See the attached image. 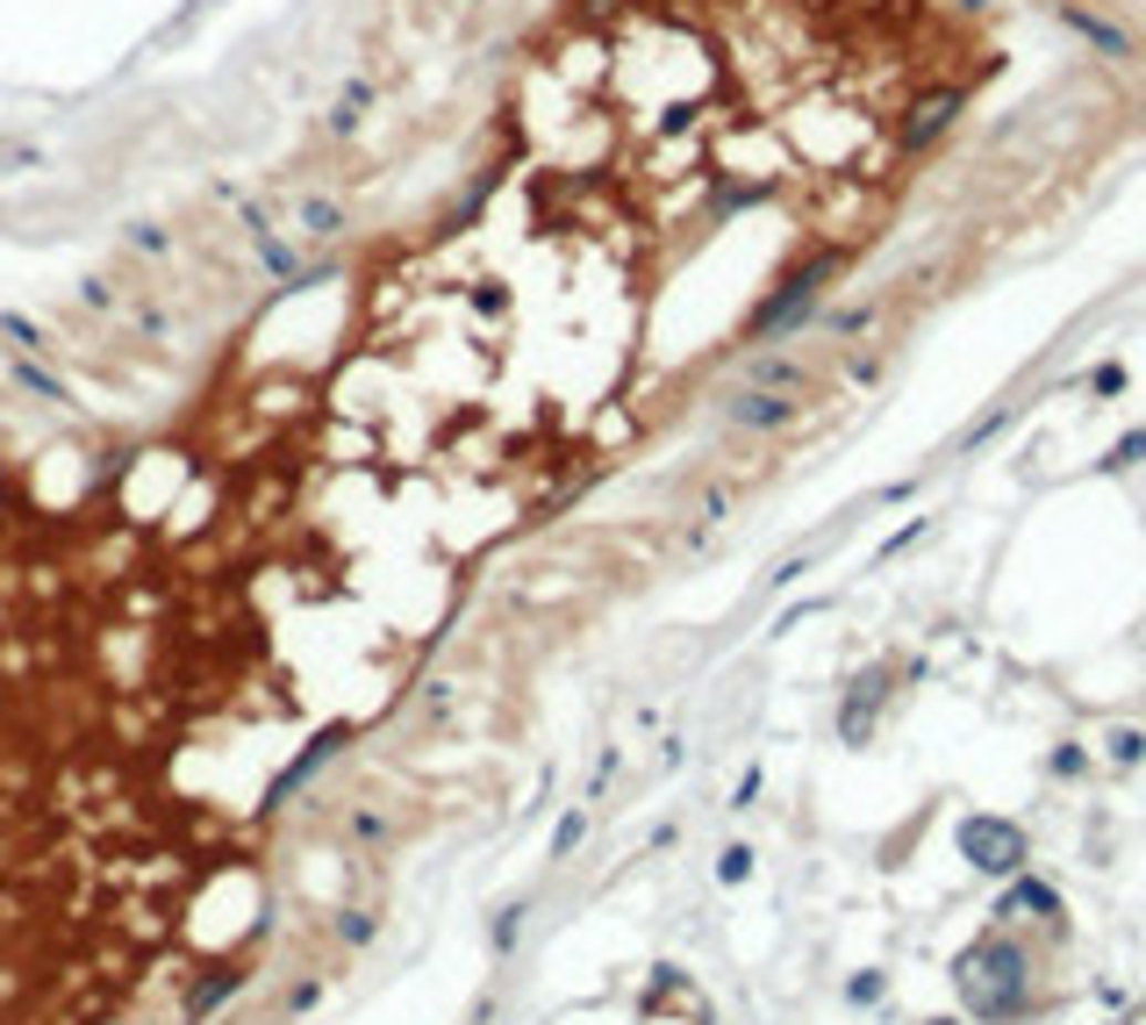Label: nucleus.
<instances>
[{"label": "nucleus", "instance_id": "nucleus-1", "mask_svg": "<svg viewBox=\"0 0 1146 1025\" xmlns=\"http://www.w3.org/2000/svg\"><path fill=\"white\" fill-rule=\"evenodd\" d=\"M954 990L968 997V1012L982 1025H1010L1032 1004V954H1024L1010 932H989V940H975L968 954L954 961Z\"/></svg>", "mask_w": 1146, "mask_h": 1025}, {"label": "nucleus", "instance_id": "nucleus-2", "mask_svg": "<svg viewBox=\"0 0 1146 1025\" xmlns=\"http://www.w3.org/2000/svg\"><path fill=\"white\" fill-rule=\"evenodd\" d=\"M838 266H846V251H810V259H795L789 273L760 294V309L746 315V338H760V344L810 338V330L824 323V301H832Z\"/></svg>", "mask_w": 1146, "mask_h": 1025}, {"label": "nucleus", "instance_id": "nucleus-3", "mask_svg": "<svg viewBox=\"0 0 1146 1025\" xmlns=\"http://www.w3.org/2000/svg\"><path fill=\"white\" fill-rule=\"evenodd\" d=\"M810 402H817V395H781V387L738 381L731 395H717V424H731V431H789Z\"/></svg>", "mask_w": 1146, "mask_h": 1025}, {"label": "nucleus", "instance_id": "nucleus-4", "mask_svg": "<svg viewBox=\"0 0 1146 1025\" xmlns=\"http://www.w3.org/2000/svg\"><path fill=\"white\" fill-rule=\"evenodd\" d=\"M960 861L982 868V876H1018L1032 861V847L1010 818H960Z\"/></svg>", "mask_w": 1146, "mask_h": 1025}, {"label": "nucleus", "instance_id": "nucleus-5", "mask_svg": "<svg viewBox=\"0 0 1146 1025\" xmlns=\"http://www.w3.org/2000/svg\"><path fill=\"white\" fill-rule=\"evenodd\" d=\"M1053 22H1061L1067 37H1082L1096 58H1111V65H1133V58H1139V37L1111 8H1090V0H1053Z\"/></svg>", "mask_w": 1146, "mask_h": 1025}, {"label": "nucleus", "instance_id": "nucleus-6", "mask_svg": "<svg viewBox=\"0 0 1146 1025\" xmlns=\"http://www.w3.org/2000/svg\"><path fill=\"white\" fill-rule=\"evenodd\" d=\"M960 108H968V86H931V94H917L910 108H903L896 144H903V151H925V144H939L946 130L960 123Z\"/></svg>", "mask_w": 1146, "mask_h": 1025}, {"label": "nucleus", "instance_id": "nucleus-7", "mask_svg": "<svg viewBox=\"0 0 1146 1025\" xmlns=\"http://www.w3.org/2000/svg\"><path fill=\"white\" fill-rule=\"evenodd\" d=\"M746 381L752 387H781V395H817V366L795 352H752L746 359Z\"/></svg>", "mask_w": 1146, "mask_h": 1025}, {"label": "nucleus", "instance_id": "nucleus-8", "mask_svg": "<svg viewBox=\"0 0 1146 1025\" xmlns=\"http://www.w3.org/2000/svg\"><path fill=\"white\" fill-rule=\"evenodd\" d=\"M882 688H888V674H882V667L853 674V696H846V711H838V732H846V746H867V738H874V711H882Z\"/></svg>", "mask_w": 1146, "mask_h": 1025}, {"label": "nucleus", "instance_id": "nucleus-9", "mask_svg": "<svg viewBox=\"0 0 1146 1025\" xmlns=\"http://www.w3.org/2000/svg\"><path fill=\"white\" fill-rule=\"evenodd\" d=\"M1032 918H1061V889L1046 882H1010L997 903V925H1032Z\"/></svg>", "mask_w": 1146, "mask_h": 1025}, {"label": "nucleus", "instance_id": "nucleus-10", "mask_svg": "<svg viewBox=\"0 0 1146 1025\" xmlns=\"http://www.w3.org/2000/svg\"><path fill=\"white\" fill-rule=\"evenodd\" d=\"M882 323V294H859V301H846V309H824V323L810 330L817 344H853L859 330H874Z\"/></svg>", "mask_w": 1146, "mask_h": 1025}, {"label": "nucleus", "instance_id": "nucleus-11", "mask_svg": "<svg viewBox=\"0 0 1146 1025\" xmlns=\"http://www.w3.org/2000/svg\"><path fill=\"white\" fill-rule=\"evenodd\" d=\"M344 738H352V732H344V725H330V732H315V738H309V746H301V753H294V760H286V767H280V775H273V804H280V796H286V789H301V781H309V775H315V767H323V760H330V753H337V746H344Z\"/></svg>", "mask_w": 1146, "mask_h": 1025}, {"label": "nucleus", "instance_id": "nucleus-12", "mask_svg": "<svg viewBox=\"0 0 1146 1025\" xmlns=\"http://www.w3.org/2000/svg\"><path fill=\"white\" fill-rule=\"evenodd\" d=\"M366 101H373V86H366V80H352V86L337 94V108H330V130H337V137H352L358 115H366Z\"/></svg>", "mask_w": 1146, "mask_h": 1025}, {"label": "nucleus", "instance_id": "nucleus-13", "mask_svg": "<svg viewBox=\"0 0 1146 1025\" xmlns=\"http://www.w3.org/2000/svg\"><path fill=\"white\" fill-rule=\"evenodd\" d=\"M301 230H309V237H337L344 230V208L323 201V194H309V201H301Z\"/></svg>", "mask_w": 1146, "mask_h": 1025}, {"label": "nucleus", "instance_id": "nucleus-14", "mask_svg": "<svg viewBox=\"0 0 1146 1025\" xmlns=\"http://www.w3.org/2000/svg\"><path fill=\"white\" fill-rule=\"evenodd\" d=\"M1139 459H1146V424H1139V431H1125V438L1111 445V452H1104V459H1096V466H1104V474H1133Z\"/></svg>", "mask_w": 1146, "mask_h": 1025}, {"label": "nucleus", "instance_id": "nucleus-15", "mask_svg": "<svg viewBox=\"0 0 1146 1025\" xmlns=\"http://www.w3.org/2000/svg\"><path fill=\"white\" fill-rule=\"evenodd\" d=\"M0 338H14L22 352H51V344H43V330H37V323H22V315H0Z\"/></svg>", "mask_w": 1146, "mask_h": 1025}, {"label": "nucleus", "instance_id": "nucleus-16", "mask_svg": "<svg viewBox=\"0 0 1146 1025\" xmlns=\"http://www.w3.org/2000/svg\"><path fill=\"white\" fill-rule=\"evenodd\" d=\"M746 876H752V847H723V861H717V882H731V889H738Z\"/></svg>", "mask_w": 1146, "mask_h": 1025}, {"label": "nucleus", "instance_id": "nucleus-17", "mask_svg": "<svg viewBox=\"0 0 1146 1025\" xmlns=\"http://www.w3.org/2000/svg\"><path fill=\"white\" fill-rule=\"evenodd\" d=\"M1125 381H1133V373H1125L1118 359H1104V366L1090 373V387H1096V395H1104V402H1111V395H1125Z\"/></svg>", "mask_w": 1146, "mask_h": 1025}, {"label": "nucleus", "instance_id": "nucleus-18", "mask_svg": "<svg viewBox=\"0 0 1146 1025\" xmlns=\"http://www.w3.org/2000/svg\"><path fill=\"white\" fill-rule=\"evenodd\" d=\"M1104 746H1111V760H1118V767H1133V760H1146V738H1139V732H1111V738H1104Z\"/></svg>", "mask_w": 1146, "mask_h": 1025}, {"label": "nucleus", "instance_id": "nucleus-19", "mask_svg": "<svg viewBox=\"0 0 1146 1025\" xmlns=\"http://www.w3.org/2000/svg\"><path fill=\"white\" fill-rule=\"evenodd\" d=\"M581 832H587V810H566L560 832H552V853H573V847H581Z\"/></svg>", "mask_w": 1146, "mask_h": 1025}, {"label": "nucleus", "instance_id": "nucleus-20", "mask_svg": "<svg viewBox=\"0 0 1146 1025\" xmlns=\"http://www.w3.org/2000/svg\"><path fill=\"white\" fill-rule=\"evenodd\" d=\"M230 990H237V975H208V983L194 990V1012H208V1004H222V997H230Z\"/></svg>", "mask_w": 1146, "mask_h": 1025}, {"label": "nucleus", "instance_id": "nucleus-21", "mask_svg": "<svg viewBox=\"0 0 1146 1025\" xmlns=\"http://www.w3.org/2000/svg\"><path fill=\"white\" fill-rule=\"evenodd\" d=\"M1082 767H1090V753H1082V746H1061V753H1053V775H1067V781H1075Z\"/></svg>", "mask_w": 1146, "mask_h": 1025}, {"label": "nucleus", "instance_id": "nucleus-22", "mask_svg": "<svg viewBox=\"0 0 1146 1025\" xmlns=\"http://www.w3.org/2000/svg\"><path fill=\"white\" fill-rule=\"evenodd\" d=\"M517 925H523V903H509V911L494 918V946H517Z\"/></svg>", "mask_w": 1146, "mask_h": 1025}, {"label": "nucleus", "instance_id": "nucleus-23", "mask_svg": "<svg viewBox=\"0 0 1146 1025\" xmlns=\"http://www.w3.org/2000/svg\"><path fill=\"white\" fill-rule=\"evenodd\" d=\"M997 431H1010V410H997V416H982V424H975V431H968V445H989V438H997Z\"/></svg>", "mask_w": 1146, "mask_h": 1025}, {"label": "nucleus", "instance_id": "nucleus-24", "mask_svg": "<svg viewBox=\"0 0 1146 1025\" xmlns=\"http://www.w3.org/2000/svg\"><path fill=\"white\" fill-rule=\"evenodd\" d=\"M752 796H760V767H746V781H738V796H731V810H752Z\"/></svg>", "mask_w": 1146, "mask_h": 1025}, {"label": "nucleus", "instance_id": "nucleus-25", "mask_svg": "<svg viewBox=\"0 0 1146 1025\" xmlns=\"http://www.w3.org/2000/svg\"><path fill=\"white\" fill-rule=\"evenodd\" d=\"M337 932H344V940H352V946H366V940H373V918H358V911H352V918H344Z\"/></svg>", "mask_w": 1146, "mask_h": 1025}, {"label": "nucleus", "instance_id": "nucleus-26", "mask_svg": "<svg viewBox=\"0 0 1146 1025\" xmlns=\"http://www.w3.org/2000/svg\"><path fill=\"white\" fill-rule=\"evenodd\" d=\"M853 1004H882V975H859V983H853Z\"/></svg>", "mask_w": 1146, "mask_h": 1025}, {"label": "nucleus", "instance_id": "nucleus-27", "mask_svg": "<svg viewBox=\"0 0 1146 1025\" xmlns=\"http://www.w3.org/2000/svg\"><path fill=\"white\" fill-rule=\"evenodd\" d=\"M1090 8H1096V0H1090ZM1104 8H1118V0H1104Z\"/></svg>", "mask_w": 1146, "mask_h": 1025}, {"label": "nucleus", "instance_id": "nucleus-28", "mask_svg": "<svg viewBox=\"0 0 1146 1025\" xmlns=\"http://www.w3.org/2000/svg\"><path fill=\"white\" fill-rule=\"evenodd\" d=\"M939 1025H954V1018H939Z\"/></svg>", "mask_w": 1146, "mask_h": 1025}]
</instances>
